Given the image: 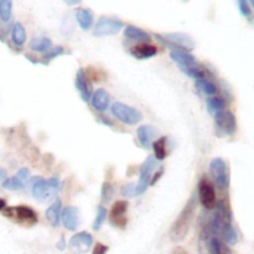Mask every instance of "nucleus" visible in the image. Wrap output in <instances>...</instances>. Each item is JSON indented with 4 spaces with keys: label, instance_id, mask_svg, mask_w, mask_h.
I'll list each match as a JSON object with an SVG mask.
<instances>
[{
    "label": "nucleus",
    "instance_id": "8",
    "mask_svg": "<svg viewBox=\"0 0 254 254\" xmlns=\"http://www.w3.org/2000/svg\"><path fill=\"white\" fill-rule=\"evenodd\" d=\"M122 29H123V22L118 17L101 16L94 26L93 35L97 37L112 36L118 34Z\"/></svg>",
    "mask_w": 254,
    "mask_h": 254
},
{
    "label": "nucleus",
    "instance_id": "34",
    "mask_svg": "<svg viewBox=\"0 0 254 254\" xmlns=\"http://www.w3.org/2000/svg\"><path fill=\"white\" fill-rule=\"evenodd\" d=\"M122 195L127 198L135 197V184H127L122 188Z\"/></svg>",
    "mask_w": 254,
    "mask_h": 254
},
{
    "label": "nucleus",
    "instance_id": "2",
    "mask_svg": "<svg viewBox=\"0 0 254 254\" xmlns=\"http://www.w3.org/2000/svg\"><path fill=\"white\" fill-rule=\"evenodd\" d=\"M196 206H197L196 205V198L191 197L188 201V203L184 206L181 212L179 213L178 218L173 223L170 232H169V237L173 242H183L186 238L193 222V218H195Z\"/></svg>",
    "mask_w": 254,
    "mask_h": 254
},
{
    "label": "nucleus",
    "instance_id": "22",
    "mask_svg": "<svg viewBox=\"0 0 254 254\" xmlns=\"http://www.w3.org/2000/svg\"><path fill=\"white\" fill-rule=\"evenodd\" d=\"M61 212H62V202L60 198H57L51 206L46 210V218L52 227H59L60 221H61Z\"/></svg>",
    "mask_w": 254,
    "mask_h": 254
},
{
    "label": "nucleus",
    "instance_id": "43",
    "mask_svg": "<svg viewBox=\"0 0 254 254\" xmlns=\"http://www.w3.org/2000/svg\"><path fill=\"white\" fill-rule=\"evenodd\" d=\"M5 207H6V202H5V200H2V198H0V211L4 210Z\"/></svg>",
    "mask_w": 254,
    "mask_h": 254
},
{
    "label": "nucleus",
    "instance_id": "23",
    "mask_svg": "<svg viewBox=\"0 0 254 254\" xmlns=\"http://www.w3.org/2000/svg\"><path fill=\"white\" fill-rule=\"evenodd\" d=\"M208 252L210 254H232V251L227 243L216 236L211 237L208 241Z\"/></svg>",
    "mask_w": 254,
    "mask_h": 254
},
{
    "label": "nucleus",
    "instance_id": "28",
    "mask_svg": "<svg viewBox=\"0 0 254 254\" xmlns=\"http://www.w3.org/2000/svg\"><path fill=\"white\" fill-rule=\"evenodd\" d=\"M207 104V109L210 111V113H217V112H221L225 109L226 106V102L222 97H218V96H212L207 99L206 102Z\"/></svg>",
    "mask_w": 254,
    "mask_h": 254
},
{
    "label": "nucleus",
    "instance_id": "20",
    "mask_svg": "<svg viewBox=\"0 0 254 254\" xmlns=\"http://www.w3.org/2000/svg\"><path fill=\"white\" fill-rule=\"evenodd\" d=\"M74 15H76V20L82 30L87 31V30H89L93 26V14H92V11L89 9L79 7V9H77L76 11H74Z\"/></svg>",
    "mask_w": 254,
    "mask_h": 254
},
{
    "label": "nucleus",
    "instance_id": "19",
    "mask_svg": "<svg viewBox=\"0 0 254 254\" xmlns=\"http://www.w3.org/2000/svg\"><path fill=\"white\" fill-rule=\"evenodd\" d=\"M158 54L156 46L151 44H140L130 49V55L138 60H148Z\"/></svg>",
    "mask_w": 254,
    "mask_h": 254
},
{
    "label": "nucleus",
    "instance_id": "4",
    "mask_svg": "<svg viewBox=\"0 0 254 254\" xmlns=\"http://www.w3.org/2000/svg\"><path fill=\"white\" fill-rule=\"evenodd\" d=\"M5 217L15 221L24 226H34L39 221V216L31 207L25 205L14 206V207H5L2 210Z\"/></svg>",
    "mask_w": 254,
    "mask_h": 254
},
{
    "label": "nucleus",
    "instance_id": "31",
    "mask_svg": "<svg viewBox=\"0 0 254 254\" xmlns=\"http://www.w3.org/2000/svg\"><path fill=\"white\" fill-rule=\"evenodd\" d=\"M106 218H107V208L103 207V206H98V207H97L96 220H94L93 226H92V227H93V230L94 231L101 230V227L103 226Z\"/></svg>",
    "mask_w": 254,
    "mask_h": 254
},
{
    "label": "nucleus",
    "instance_id": "7",
    "mask_svg": "<svg viewBox=\"0 0 254 254\" xmlns=\"http://www.w3.org/2000/svg\"><path fill=\"white\" fill-rule=\"evenodd\" d=\"M210 173L213 183L221 190H227L230 188V174L227 164L223 159L216 158L210 163Z\"/></svg>",
    "mask_w": 254,
    "mask_h": 254
},
{
    "label": "nucleus",
    "instance_id": "26",
    "mask_svg": "<svg viewBox=\"0 0 254 254\" xmlns=\"http://www.w3.org/2000/svg\"><path fill=\"white\" fill-rule=\"evenodd\" d=\"M196 86L200 89L202 93L207 94V96H216L218 88L215 84V82L212 81V78L207 79H200V81H196Z\"/></svg>",
    "mask_w": 254,
    "mask_h": 254
},
{
    "label": "nucleus",
    "instance_id": "1",
    "mask_svg": "<svg viewBox=\"0 0 254 254\" xmlns=\"http://www.w3.org/2000/svg\"><path fill=\"white\" fill-rule=\"evenodd\" d=\"M210 223V231L227 245H236L238 241L237 231L232 222V213L225 201H218Z\"/></svg>",
    "mask_w": 254,
    "mask_h": 254
},
{
    "label": "nucleus",
    "instance_id": "13",
    "mask_svg": "<svg viewBox=\"0 0 254 254\" xmlns=\"http://www.w3.org/2000/svg\"><path fill=\"white\" fill-rule=\"evenodd\" d=\"M74 86H76L77 91H78L79 96H81L82 101L84 103L91 102V97L93 94V89H92L91 79L87 77L86 72L83 68H79L76 73V79H74Z\"/></svg>",
    "mask_w": 254,
    "mask_h": 254
},
{
    "label": "nucleus",
    "instance_id": "27",
    "mask_svg": "<svg viewBox=\"0 0 254 254\" xmlns=\"http://www.w3.org/2000/svg\"><path fill=\"white\" fill-rule=\"evenodd\" d=\"M154 149V158L159 161H163L166 158V138L161 136L158 140H155L151 145Z\"/></svg>",
    "mask_w": 254,
    "mask_h": 254
},
{
    "label": "nucleus",
    "instance_id": "35",
    "mask_svg": "<svg viewBox=\"0 0 254 254\" xmlns=\"http://www.w3.org/2000/svg\"><path fill=\"white\" fill-rule=\"evenodd\" d=\"M238 9H240V12L246 17L251 16V6L248 0H237Z\"/></svg>",
    "mask_w": 254,
    "mask_h": 254
},
{
    "label": "nucleus",
    "instance_id": "15",
    "mask_svg": "<svg viewBox=\"0 0 254 254\" xmlns=\"http://www.w3.org/2000/svg\"><path fill=\"white\" fill-rule=\"evenodd\" d=\"M61 221L68 231H76L79 226L78 208L74 206H67L61 212Z\"/></svg>",
    "mask_w": 254,
    "mask_h": 254
},
{
    "label": "nucleus",
    "instance_id": "5",
    "mask_svg": "<svg viewBox=\"0 0 254 254\" xmlns=\"http://www.w3.org/2000/svg\"><path fill=\"white\" fill-rule=\"evenodd\" d=\"M156 39L165 45L166 47L175 51V50H185V51H191L195 49V42L189 35L183 34V32H173V34L165 35H155Z\"/></svg>",
    "mask_w": 254,
    "mask_h": 254
},
{
    "label": "nucleus",
    "instance_id": "41",
    "mask_svg": "<svg viewBox=\"0 0 254 254\" xmlns=\"http://www.w3.org/2000/svg\"><path fill=\"white\" fill-rule=\"evenodd\" d=\"M6 179V171L4 169H0V181L5 180Z\"/></svg>",
    "mask_w": 254,
    "mask_h": 254
},
{
    "label": "nucleus",
    "instance_id": "38",
    "mask_svg": "<svg viewBox=\"0 0 254 254\" xmlns=\"http://www.w3.org/2000/svg\"><path fill=\"white\" fill-rule=\"evenodd\" d=\"M163 173H164V169H163V168L159 169V170H158V174H155V175H154V178H151L150 185H155V184L158 183L159 179H160V176L163 175Z\"/></svg>",
    "mask_w": 254,
    "mask_h": 254
},
{
    "label": "nucleus",
    "instance_id": "14",
    "mask_svg": "<svg viewBox=\"0 0 254 254\" xmlns=\"http://www.w3.org/2000/svg\"><path fill=\"white\" fill-rule=\"evenodd\" d=\"M93 245V237L88 232H79L69 240V248L74 253H84Z\"/></svg>",
    "mask_w": 254,
    "mask_h": 254
},
{
    "label": "nucleus",
    "instance_id": "21",
    "mask_svg": "<svg viewBox=\"0 0 254 254\" xmlns=\"http://www.w3.org/2000/svg\"><path fill=\"white\" fill-rule=\"evenodd\" d=\"M124 36L128 37V39L134 40V41L143 42V44H148L150 42V35L148 34L144 30L139 29V27L134 26V25H128V26L124 29Z\"/></svg>",
    "mask_w": 254,
    "mask_h": 254
},
{
    "label": "nucleus",
    "instance_id": "6",
    "mask_svg": "<svg viewBox=\"0 0 254 254\" xmlns=\"http://www.w3.org/2000/svg\"><path fill=\"white\" fill-rule=\"evenodd\" d=\"M111 111L112 114H113L118 121L127 124V126H135V124L140 123V122L143 121V114H141L138 109L133 108V107L128 106V104L122 103V102H116V103H113Z\"/></svg>",
    "mask_w": 254,
    "mask_h": 254
},
{
    "label": "nucleus",
    "instance_id": "3",
    "mask_svg": "<svg viewBox=\"0 0 254 254\" xmlns=\"http://www.w3.org/2000/svg\"><path fill=\"white\" fill-rule=\"evenodd\" d=\"M31 184V192L35 200L45 201L51 198L52 196L56 195V192L60 189V181L57 178H51L50 180H45V179L37 178L31 179L30 181Z\"/></svg>",
    "mask_w": 254,
    "mask_h": 254
},
{
    "label": "nucleus",
    "instance_id": "42",
    "mask_svg": "<svg viewBox=\"0 0 254 254\" xmlns=\"http://www.w3.org/2000/svg\"><path fill=\"white\" fill-rule=\"evenodd\" d=\"M57 247H59L61 251L64 250V237L61 238V241H60V243H59V245H57Z\"/></svg>",
    "mask_w": 254,
    "mask_h": 254
},
{
    "label": "nucleus",
    "instance_id": "9",
    "mask_svg": "<svg viewBox=\"0 0 254 254\" xmlns=\"http://www.w3.org/2000/svg\"><path fill=\"white\" fill-rule=\"evenodd\" d=\"M216 129L220 135H233L237 131V119L235 114L230 111H221L215 114Z\"/></svg>",
    "mask_w": 254,
    "mask_h": 254
},
{
    "label": "nucleus",
    "instance_id": "40",
    "mask_svg": "<svg viewBox=\"0 0 254 254\" xmlns=\"http://www.w3.org/2000/svg\"><path fill=\"white\" fill-rule=\"evenodd\" d=\"M171 254H188V252H186L184 248H175V250L171 252Z\"/></svg>",
    "mask_w": 254,
    "mask_h": 254
},
{
    "label": "nucleus",
    "instance_id": "18",
    "mask_svg": "<svg viewBox=\"0 0 254 254\" xmlns=\"http://www.w3.org/2000/svg\"><path fill=\"white\" fill-rule=\"evenodd\" d=\"M109 102H111V97H109L108 92L103 88L94 91L91 97L92 107L98 112H106L109 107Z\"/></svg>",
    "mask_w": 254,
    "mask_h": 254
},
{
    "label": "nucleus",
    "instance_id": "29",
    "mask_svg": "<svg viewBox=\"0 0 254 254\" xmlns=\"http://www.w3.org/2000/svg\"><path fill=\"white\" fill-rule=\"evenodd\" d=\"M25 185L26 184L24 181L20 180L16 175L12 176L10 179H5L4 183H2V188L6 189V190H11V191H20V190H24Z\"/></svg>",
    "mask_w": 254,
    "mask_h": 254
},
{
    "label": "nucleus",
    "instance_id": "12",
    "mask_svg": "<svg viewBox=\"0 0 254 254\" xmlns=\"http://www.w3.org/2000/svg\"><path fill=\"white\" fill-rule=\"evenodd\" d=\"M128 201H117L113 203L111 208V213H109V222L117 228H124L127 226V220L126 213L128 211Z\"/></svg>",
    "mask_w": 254,
    "mask_h": 254
},
{
    "label": "nucleus",
    "instance_id": "11",
    "mask_svg": "<svg viewBox=\"0 0 254 254\" xmlns=\"http://www.w3.org/2000/svg\"><path fill=\"white\" fill-rule=\"evenodd\" d=\"M197 192L198 200L202 203L203 207L206 210H213L216 203H217V200H216V191L212 184L206 178H202L200 180V183H198Z\"/></svg>",
    "mask_w": 254,
    "mask_h": 254
},
{
    "label": "nucleus",
    "instance_id": "30",
    "mask_svg": "<svg viewBox=\"0 0 254 254\" xmlns=\"http://www.w3.org/2000/svg\"><path fill=\"white\" fill-rule=\"evenodd\" d=\"M12 0H0V20L7 22L11 19Z\"/></svg>",
    "mask_w": 254,
    "mask_h": 254
},
{
    "label": "nucleus",
    "instance_id": "16",
    "mask_svg": "<svg viewBox=\"0 0 254 254\" xmlns=\"http://www.w3.org/2000/svg\"><path fill=\"white\" fill-rule=\"evenodd\" d=\"M170 57L175 64L180 66V68H188V67L196 66V57L190 51H185V50H175V51L170 52Z\"/></svg>",
    "mask_w": 254,
    "mask_h": 254
},
{
    "label": "nucleus",
    "instance_id": "39",
    "mask_svg": "<svg viewBox=\"0 0 254 254\" xmlns=\"http://www.w3.org/2000/svg\"><path fill=\"white\" fill-rule=\"evenodd\" d=\"M64 1L66 2V4L68 5V6H74V5L79 4V2H81L82 0H64Z\"/></svg>",
    "mask_w": 254,
    "mask_h": 254
},
{
    "label": "nucleus",
    "instance_id": "24",
    "mask_svg": "<svg viewBox=\"0 0 254 254\" xmlns=\"http://www.w3.org/2000/svg\"><path fill=\"white\" fill-rule=\"evenodd\" d=\"M11 41L15 46L21 47L26 42V30L21 22H15L11 29Z\"/></svg>",
    "mask_w": 254,
    "mask_h": 254
},
{
    "label": "nucleus",
    "instance_id": "10",
    "mask_svg": "<svg viewBox=\"0 0 254 254\" xmlns=\"http://www.w3.org/2000/svg\"><path fill=\"white\" fill-rule=\"evenodd\" d=\"M156 166H158V163L154 156H148L145 159L143 165L140 166V171H139L140 176H139V183L135 185V196H140L145 192L148 186L150 185L151 176H153Z\"/></svg>",
    "mask_w": 254,
    "mask_h": 254
},
{
    "label": "nucleus",
    "instance_id": "17",
    "mask_svg": "<svg viewBox=\"0 0 254 254\" xmlns=\"http://www.w3.org/2000/svg\"><path fill=\"white\" fill-rule=\"evenodd\" d=\"M156 134H158V130H156L153 126H149V124L140 126L138 128V130H136V135H138L139 141H140L141 145L145 146L146 149L151 148Z\"/></svg>",
    "mask_w": 254,
    "mask_h": 254
},
{
    "label": "nucleus",
    "instance_id": "32",
    "mask_svg": "<svg viewBox=\"0 0 254 254\" xmlns=\"http://www.w3.org/2000/svg\"><path fill=\"white\" fill-rule=\"evenodd\" d=\"M114 196V188L112 184L104 183L103 186H102V192H101V198L102 202L108 203L111 202V200Z\"/></svg>",
    "mask_w": 254,
    "mask_h": 254
},
{
    "label": "nucleus",
    "instance_id": "37",
    "mask_svg": "<svg viewBox=\"0 0 254 254\" xmlns=\"http://www.w3.org/2000/svg\"><path fill=\"white\" fill-rule=\"evenodd\" d=\"M107 252H108V247L102 243H97L93 250V254H106Z\"/></svg>",
    "mask_w": 254,
    "mask_h": 254
},
{
    "label": "nucleus",
    "instance_id": "44",
    "mask_svg": "<svg viewBox=\"0 0 254 254\" xmlns=\"http://www.w3.org/2000/svg\"><path fill=\"white\" fill-rule=\"evenodd\" d=\"M250 1H251V5H252L253 9H254V0H250Z\"/></svg>",
    "mask_w": 254,
    "mask_h": 254
},
{
    "label": "nucleus",
    "instance_id": "25",
    "mask_svg": "<svg viewBox=\"0 0 254 254\" xmlns=\"http://www.w3.org/2000/svg\"><path fill=\"white\" fill-rule=\"evenodd\" d=\"M30 49L35 52H47L52 49L51 40L47 37H36L30 42Z\"/></svg>",
    "mask_w": 254,
    "mask_h": 254
},
{
    "label": "nucleus",
    "instance_id": "33",
    "mask_svg": "<svg viewBox=\"0 0 254 254\" xmlns=\"http://www.w3.org/2000/svg\"><path fill=\"white\" fill-rule=\"evenodd\" d=\"M64 54V50L62 46H57V47H52L51 50H49L47 52H45V56H44V61L45 64H49V61L51 60L56 59L57 56H61V55Z\"/></svg>",
    "mask_w": 254,
    "mask_h": 254
},
{
    "label": "nucleus",
    "instance_id": "36",
    "mask_svg": "<svg viewBox=\"0 0 254 254\" xmlns=\"http://www.w3.org/2000/svg\"><path fill=\"white\" fill-rule=\"evenodd\" d=\"M16 176L20 179V180L24 181V183L26 184L27 181H29V179H30V171H29V169H25V168H24V169H20V170L17 171Z\"/></svg>",
    "mask_w": 254,
    "mask_h": 254
}]
</instances>
